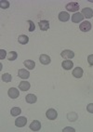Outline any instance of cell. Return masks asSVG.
<instances>
[{"label": "cell", "instance_id": "6da1fadb", "mask_svg": "<svg viewBox=\"0 0 93 132\" xmlns=\"http://www.w3.org/2000/svg\"><path fill=\"white\" fill-rule=\"evenodd\" d=\"M66 10L68 11H71V12H77V10H79V5L77 2H71L69 4H67L66 5Z\"/></svg>", "mask_w": 93, "mask_h": 132}, {"label": "cell", "instance_id": "7a4b0ae2", "mask_svg": "<svg viewBox=\"0 0 93 132\" xmlns=\"http://www.w3.org/2000/svg\"><path fill=\"white\" fill-rule=\"evenodd\" d=\"M46 116L49 119V120H55L58 116V113H57V111L54 110V109H48L47 113H46Z\"/></svg>", "mask_w": 93, "mask_h": 132}, {"label": "cell", "instance_id": "3957f363", "mask_svg": "<svg viewBox=\"0 0 93 132\" xmlns=\"http://www.w3.org/2000/svg\"><path fill=\"white\" fill-rule=\"evenodd\" d=\"M61 56H62L63 59H73L74 57V51H72V50H65L61 52Z\"/></svg>", "mask_w": 93, "mask_h": 132}, {"label": "cell", "instance_id": "277c9868", "mask_svg": "<svg viewBox=\"0 0 93 132\" xmlns=\"http://www.w3.org/2000/svg\"><path fill=\"white\" fill-rule=\"evenodd\" d=\"M26 123H27V119H26V117H24V116H21V117L17 118L16 120H15V125L18 127H24V126L26 125Z\"/></svg>", "mask_w": 93, "mask_h": 132}, {"label": "cell", "instance_id": "5b68a950", "mask_svg": "<svg viewBox=\"0 0 93 132\" xmlns=\"http://www.w3.org/2000/svg\"><path fill=\"white\" fill-rule=\"evenodd\" d=\"M79 29L82 31V32H88V31H90L91 29V23L89 21H83L80 25H79Z\"/></svg>", "mask_w": 93, "mask_h": 132}, {"label": "cell", "instance_id": "8992f818", "mask_svg": "<svg viewBox=\"0 0 93 132\" xmlns=\"http://www.w3.org/2000/svg\"><path fill=\"white\" fill-rule=\"evenodd\" d=\"M81 14L83 15L84 17H86L87 19H90L93 16V10H91L90 7H85V9L82 10Z\"/></svg>", "mask_w": 93, "mask_h": 132}, {"label": "cell", "instance_id": "52a82bcc", "mask_svg": "<svg viewBox=\"0 0 93 132\" xmlns=\"http://www.w3.org/2000/svg\"><path fill=\"white\" fill-rule=\"evenodd\" d=\"M7 94H9V96L11 99H17L20 96L19 90L17 89V88H15V87H10V89H9V91H7Z\"/></svg>", "mask_w": 93, "mask_h": 132}, {"label": "cell", "instance_id": "ba28073f", "mask_svg": "<svg viewBox=\"0 0 93 132\" xmlns=\"http://www.w3.org/2000/svg\"><path fill=\"white\" fill-rule=\"evenodd\" d=\"M83 19H84V16L81 13H79V12H75L72 16V21L74 22V23H78V22L83 21Z\"/></svg>", "mask_w": 93, "mask_h": 132}, {"label": "cell", "instance_id": "9c48e42d", "mask_svg": "<svg viewBox=\"0 0 93 132\" xmlns=\"http://www.w3.org/2000/svg\"><path fill=\"white\" fill-rule=\"evenodd\" d=\"M72 73H73V76L75 78H81L84 73L83 69H82L81 67H77V68H74V70H73Z\"/></svg>", "mask_w": 93, "mask_h": 132}, {"label": "cell", "instance_id": "30bf717a", "mask_svg": "<svg viewBox=\"0 0 93 132\" xmlns=\"http://www.w3.org/2000/svg\"><path fill=\"white\" fill-rule=\"evenodd\" d=\"M39 61H40V62L42 64H44V65H47V64L50 63L51 60H50L49 56H48V55H46V54H42L40 57H39Z\"/></svg>", "mask_w": 93, "mask_h": 132}, {"label": "cell", "instance_id": "8fae6325", "mask_svg": "<svg viewBox=\"0 0 93 132\" xmlns=\"http://www.w3.org/2000/svg\"><path fill=\"white\" fill-rule=\"evenodd\" d=\"M30 87H31V85H30V83L27 82V81H22L19 85V88L22 90V91H27V90L30 89Z\"/></svg>", "mask_w": 93, "mask_h": 132}, {"label": "cell", "instance_id": "7c38bea8", "mask_svg": "<svg viewBox=\"0 0 93 132\" xmlns=\"http://www.w3.org/2000/svg\"><path fill=\"white\" fill-rule=\"evenodd\" d=\"M18 76L22 79H27L30 76V73L28 71H26L25 69H20L19 72H18Z\"/></svg>", "mask_w": 93, "mask_h": 132}, {"label": "cell", "instance_id": "4fadbf2b", "mask_svg": "<svg viewBox=\"0 0 93 132\" xmlns=\"http://www.w3.org/2000/svg\"><path fill=\"white\" fill-rule=\"evenodd\" d=\"M30 128H31L33 131H38L39 129L41 128V124L39 121L37 120H35L31 123V125H30Z\"/></svg>", "mask_w": 93, "mask_h": 132}, {"label": "cell", "instance_id": "5bb4252c", "mask_svg": "<svg viewBox=\"0 0 93 132\" xmlns=\"http://www.w3.org/2000/svg\"><path fill=\"white\" fill-rule=\"evenodd\" d=\"M62 66L64 70H71V69L73 68V66H74V63H73V61H70V60H66V61H62Z\"/></svg>", "mask_w": 93, "mask_h": 132}, {"label": "cell", "instance_id": "9a60e30c", "mask_svg": "<svg viewBox=\"0 0 93 132\" xmlns=\"http://www.w3.org/2000/svg\"><path fill=\"white\" fill-rule=\"evenodd\" d=\"M70 19V15L68 12L66 11H62L59 14V20H60L61 21H63V22H65V21H69Z\"/></svg>", "mask_w": 93, "mask_h": 132}, {"label": "cell", "instance_id": "2e32d148", "mask_svg": "<svg viewBox=\"0 0 93 132\" xmlns=\"http://www.w3.org/2000/svg\"><path fill=\"white\" fill-rule=\"evenodd\" d=\"M39 24V27L42 31H47L49 29V22L48 21H46V20H43V21H40L38 22Z\"/></svg>", "mask_w": 93, "mask_h": 132}, {"label": "cell", "instance_id": "e0dca14e", "mask_svg": "<svg viewBox=\"0 0 93 132\" xmlns=\"http://www.w3.org/2000/svg\"><path fill=\"white\" fill-rule=\"evenodd\" d=\"M24 66H26V68L29 69V70H33L35 67H36V62L32 60H27L23 62Z\"/></svg>", "mask_w": 93, "mask_h": 132}, {"label": "cell", "instance_id": "ac0fdd59", "mask_svg": "<svg viewBox=\"0 0 93 132\" xmlns=\"http://www.w3.org/2000/svg\"><path fill=\"white\" fill-rule=\"evenodd\" d=\"M25 100H26V102H28V103H36V100H37V98H36V95L33 94H28L26 96V98H25Z\"/></svg>", "mask_w": 93, "mask_h": 132}, {"label": "cell", "instance_id": "d6986e66", "mask_svg": "<svg viewBox=\"0 0 93 132\" xmlns=\"http://www.w3.org/2000/svg\"><path fill=\"white\" fill-rule=\"evenodd\" d=\"M18 41H19L20 44H22V45H25L27 43L29 42V37L25 35H22V36H20L19 38H18Z\"/></svg>", "mask_w": 93, "mask_h": 132}, {"label": "cell", "instance_id": "ffe728a7", "mask_svg": "<svg viewBox=\"0 0 93 132\" xmlns=\"http://www.w3.org/2000/svg\"><path fill=\"white\" fill-rule=\"evenodd\" d=\"M10 113H11V116H18L20 113H22V110H21L19 107H13V108L11 109Z\"/></svg>", "mask_w": 93, "mask_h": 132}, {"label": "cell", "instance_id": "44dd1931", "mask_svg": "<svg viewBox=\"0 0 93 132\" xmlns=\"http://www.w3.org/2000/svg\"><path fill=\"white\" fill-rule=\"evenodd\" d=\"M17 57H18V54H17V52H15V51H11L7 54V59H9V61H15V60L17 59Z\"/></svg>", "mask_w": 93, "mask_h": 132}, {"label": "cell", "instance_id": "7402d4cb", "mask_svg": "<svg viewBox=\"0 0 93 132\" xmlns=\"http://www.w3.org/2000/svg\"><path fill=\"white\" fill-rule=\"evenodd\" d=\"M11 79H12V76H11V75H10V73H4V75L2 76V80L5 83L10 82Z\"/></svg>", "mask_w": 93, "mask_h": 132}, {"label": "cell", "instance_id": "603a6c76", "mask_svg": "<svg viewBox=\"0 0 93 132\" xmlns=\"http://www.w3.org/2000/svg\"><path fill=\"white\" fill-rule=\"evenodd\" d=\"M9 7H10V2H9V1H7V0H1V1H0V7H1V9L6 10V9H7Z\"/></svg>", "mask_w": 93, "mask_h": 132}, {"label": "cell", "instance_id": "cb8c5ba5", "mask_svg": "<svg viewBox=\"0 0 93 132\" xmlns=\"http://www.w3.org/2000/svg\"><path fill=\"white\" fill-rule=\"evenodd\" d=\"M28 24H29V32H33L35 29H36V25L33 23V21H28Z\"/></svg>", "mask_w": 93, "mask_h": 132}, {"label": "cell", "instance_id": "d4e9b609", "mask_svg": "<svg viewBox=\"0 0 93 132\" xmlns=\"http://www.w3.org/2000/svg\"><path fill=\"white\" fill-rule=\"evenodd\" d=\"M6 55H7V52H6L5 50H0V59L4 60L5 59Z\"/></svg>", "mask_w": 93, "mask_h": 132}, {"label": "cell", "instance_id": "484cf974", "mask_svg": "<svg viewBox=\"0 0 93 132\" xmlns=\"http://www.w3.org/2000/svg\"><path fill=\"white\" fill-rule=\"evenodd\" d=\"M88 62L89 65L93 66V54L92 55H89V56L88 57Z\"/></svg>", "mask_w": 93, "mask_h": 132}, {"label": "cell", "instance_id": "4316f807", "mask_svg": "<svg viewBox=\"0 0 93 132\" xmlns=\"http://www.w3.org/2000/svg\"><path fill=\"white\" fill-rule=\"evenodd\" d=\"M87 110H88L89 113H93V103H89L87 107Z\"/></svg>", "mask_w": 93, "mask_h": 132}, {"label": "cell", "instance_id": "83f0119b", "mask_svg": "<svg viewBox=\"0 0 93 132\" xmlns=\"http://www.w3.org/2000/svg\"><path fill=\"white\" fill-rule=\"evenodd\" d=\"M66 131H75V130H74V128H73V127H66V128H64V129H63V132H66Z\"/></svg>", "mask_w": 93, "mask_h": 132}]
</instances>
